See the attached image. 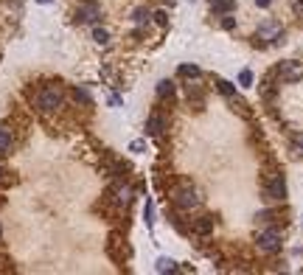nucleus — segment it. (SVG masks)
<instances>
[{
    "mask_svg": "<svg viewBox=\"0 0 303 275\" xmlns=\"http://www.w3.org/2000/svg\"><path fill=\"white\" fill-rule=\"evenodd\" d=\"M65 101V96H62V87H56V84H48L42 90L37 93V98H34V107L37 110H42V113H54L59 110Z\"/></svg>",
    "mask_w": 303,
    "mask_h": 275,
    "instance_id": "nucleus-1",
    "label": "nucleus"
},
{
    "mask_svg": "<svg viewBox=\"0 0 303 275\" xmlns=\"http://www.w3.org/2000/svg\"><path fill=\"white\" fill-rule=\"evenodd\" d=\"M275 76L281 81H286V84H295V81L303 79V62L298 59H286V62H281L278 68H275Z\"/></svg>",
    "mask_w": 303,
    "mask_h": 275,
    "instance_id": "nucleus-2",
    "label": "nucleus"
},
{
    "mask_svg": "<svg viewBox=\"0 0 303 275\" xmlns=\"http://www.w3.org/2000/svg\"><path fill=\"white\" fill-rule=\"evenodd\" d=\"M256 244H258V250H261V253H269V255H272V253H278L281 244H283V241H281V230L278 228H264L261 233H258Z\"/></svg>",
    "mask_w": 303,
    "mask_h": 275,
    "instance_id": "nucleus-3",
    "label": "nucleus"
},
{
    "mask_svg": "<svg viewBox=\"0 0 303 275\" xmlns=\"http://www.w3.org/2000/svg\"><path fill=\"white\" fill-rule=\"evenodd\" d=\"M171 199H174L177 211H194V208L200 205V194H197V188H191V185L177 188V191L171 194Z\"/></svg>",
    "mask_w": 303,
    "mask_h": 275,
    "instance_id": "nucleus-4",
    "label": "nucleus"
},
{
    "mask_svg": "<svg viewBox=\"0 0 303 275\" xmlns=\"http://www.w3.org/2000/svg\"><path fill=\"white\" fill-rule=\"evenodd\" d=\"M258 39H267L269 45H281V42L286 39V31L281 28V23H275V20H267V23L258 25Z\"/></svg>",
    "mask_w": 303,
    "mask_h": 275,
    "instance_id": "nucleus-5",
    "label": "nucleus"
},
{
    "mask_svg": "<svg viewBox=\"0 0 303 275\" xmlns=\"http://www.w3.org/2000/svg\"><path fill=\"white\" fill-rule=\"evenodd\" d=\"M264 196L283 202L286 199V183H283V174H269V180L264 183Z\"/></svg>",
    "mask_w": 303,
    "mask_h": 275,
    "instance_id": "nucleus-6",
    "label": "nucleus"
},
{
    "mask_svg": "<svg viewBox=\"0 0 303 275\" xmlns=\"http://www.w3.org/2000/svg\"><path fill=\"white\" fill-rule=\"evenodd\" d=\"M99 17H101V9L96 6V3H84V6L76 12V20H79V23H96Z\"/></svg>",
    "mask_w": 303,
    "mask_h": 275,
    "instance_id": "nucleus-7",
    "label": "nucleus"
},
{
    "mask_svg": "<svg viewBox=\"0 0 303 275\" xmlns=\"http://www.w3.org/2000/svg\"><path fill=\"white\" fill-rule=\"evenodd\" d=\"M191 233H197V236H211L213 233V216H200L191 222Z\"/></svg>",
    "mask_w": 303,
    "mask_h": 275,
    "instance_id": "nucleus-8",
    "label": "nucleus"
},
{
    "mask_svg": "<svg viewBox=\"0 0 303 275\" xmlns=\"http://www.w3.org/2000/svg\"><path fill=\"white\" fill-rule=\"evenodd\" d=\"M163 129H166V118L160 113H152L146 118V132L149 135H163Z\"/></svg>",
    "mask_w": 303,
    "mask_h": 275,
    "instance_id": "nucleus-9",
    "label": "nucleus"
},
{
    "mask_svg": "<svg viewBox=\"0 0 303 275\" xmlns=\"http://www.w3.org/2000/svg\"><path fill=\"white\" fill-rule=\"evenodd\" d=\"M211 9L216 17H222V14H230L236 9V3L233 0H211Z\"/></svg>",
    "mask_w": 303,
    "mask_h": 275,
    "instance_id": "nucleus-10",
    "label": "nucleus"
},
{
    "mask_svg": "<svg viewBox=\"0 0 303 275\" xmlns=\"http://www.w3.org/2000/svg\"><path fill=\"white\" fill-rule=\"evenodd\" d=\"M129 196H132V191H129V185H118L115 188V205H129Z\"/></svg>",
    "mask_w": 303,
    "mask_h": 275,
    "instance_id": "nucleus-11",
    "label": "nucleus"
},
{
    "mask_svg": "<svg viewBox=\"0 0 303 275\" xmlns=\"http://www.w3.org/2000/svg\"><path fill=\"white\" fill-rule=\"evenodd\" d=\"M157 96L163 98V101H168V98H174V84L168 79H163L160 84H157Z\"/></svg>",
    "mask_w": 303,
    "mask_h": 275,
    "instance_id": "nucleus-12",
    "label": "nucleus"
},
{
    "mask_svg": "<svg viewBox=\"0 0 303 275\" xmlns=\"http://www.w3.org/2000/svg\"><path fill=\"white\" fill-rule=\"evenodd\" d=\"M177 73L182 79H200V68H197V65H180Z\"/></svg>",
    "mask_w": 303,
    "mask_h": 275,
    "instance_id": "nucleus-13",
    "label": "nucleus"
},
{
    "mask_svg": "<svg viewBox=\"0 0 303 275\" xmlns=\"http://www.w3.org/2000/svg\"><path fill=\"white\" fill-rule=\"evenodd\" d=\"M11 146H14V140H11V135L6 132V129H0V155H9Z\"/></svg>",
    "mask_w": 303,
    "mask_h": 275,
    "instance_id": "nucleus-14",
    "label": "nucleus"
},
{
    "mask_svg": "<svg viewBox=\"0 0 303 275\" xmlns=\"http://www.w3.org/2000/svg\"><path fill=\"white\" fill-rule=\"evenodd\" d=\"M216 90L222 93V96H227V98H233L236 96V87L230 84V81H224V79H216Z\"/></svg>",
    "mask_w": 303,
    "mask_h": 275,
    "instance_id": "nucleus-15",
    "label": "nucleus"
},
{
    "mask_svg": "<svg viewBox=\"0 0 303 275\" xmlns=\"http://www.w3.org/2000/svg\"><path fill=\"white\" fill-rule=\"evenodd\" d=\"M292 152L303 157V132H292Z\"/></svg>",
    "mask_w": 303,
    "mask_h": 275,
    "instance_id": "nucleus-16",
    "label": "nucleus"
},
{
    "mask_svg": "<svg viewBox=\"0 0 303 275\" xmlns=\"http://www.w3.org/2000/svg\"><path fill=\"white\" fill-rule=\"evenodd\" d=\"M177 270V261L171 258H157V273H174Z\"/></svg>",
    "mask_w": 303,
    "mask_h": 275,
    "instance_id": "nucleus-17",
    "label": "nucleus"
},
{
    "mask_svg": "<svg viewBox=\"0 0 303 275\" xmlns=\"http://www.w3.org/2000/svg\"><path fill=\"white\" fill-rule=\"evenodd\" d=\"M275 219H278V214H275V211H261V214L256 216V222H258V225H272Z\"/></svg>",
    "mask_w": 303,
    "mask_h": 275,
    "instance_id": "nucleus-18",
    "label": "nucleus"
},
{
    "mask_svg": "<svg viewBox=\"0 0 303 275\" xmlns=\"http://www.w3.org/2000/svg\"><path fill=\"white\" fill-rule=\"evenodd\" d=\"M93 39H96L99 45H107V42H110V31H107V28H93Z\"/></svg>",
    "mask_w": 303,
    "mask_h": 275,
    "instance_id": "nucleus-19",
    "label": "nucleus"
},
{
    "mask_svg": "<svg viewBox=\"0 0 303 275\" xmlns=\"http://www.w3.org/2000/svg\"><path fill=\"white\" fill-rule=\"evenodd\" d=\"M73 98H76L79 104L90 107V96H87V90H81V87H73Z\"/></svg>",
    "mask_w": 303,
    "mask_h": 275,
    "instance_id": "nucleus-20",
    "label": "nucleus"
},
{
    "mask_svg": "<svg viewBox=\"0 0 303 275\" xmlns=\"http://www.w3.org/2000/svg\"><path fill=\"white\" fill-rule=\"evenodd\" d=\"M239 84H242V87H253V73H250V70H242V73H239Z\"/></svg>",
    "mask_w": 303,
    "mask_h": 275,
    "instance_id": "nucleus-21",
    "label": "nucleus"
},
{
    "mask_svg": "<svg viewBox=\"0 0 303 275\" xmlns=\"http://www.w3.org/2000/svg\"><path fill=\"white\" fill-rule=\"evenodd\" d=\"M152 17H155V23L160 25V28H166V25H168V14L166 12H155Z\"/></svg>",
    "mask_w": 303,
    "mask_h": 275,
    "instance_id": "nucleus-22",
    "label": "nucleus"
},
{
    "mask_svg": "<svg viewBox=\"0 0 303 275\" xmlns=\"http://www.w3.org/2000/svg\"><path fill=\"white\" fill-rule=\"evenodd\" d=\"M132 20L135 23H146V20H149V9H138V12L132 14Z\"/></svg>",
    "mask_w": 303,
    "mask_h": 275,
    "instance_id": "nucleus-23",
    "label": "nucleus"
},
{
    "mask_svg": "<svg viewBox=\"0 0 303 275\" xmlns=\"http://www.w3.org/2000/svg\"><path fill=\"white\" fill-rule=\"evenodd\" d=\"M222 28H224V31H233V28H236V20L230 17V14H222Z\"/></svg>",
    "mask_w": 303,
    "mask_h": 275,
    "instance_id": "nucleus-24",
    "label": "nucleus"
},
{
    "mask_svg": "<svg viewBox=\"0 0 303 275\" xmlns=\"http://www.w3.org/2000/svg\"><path fill=\"white\" fill-rule=\"evenodd\" d=\"M289 6H292V12L298 14V17H303V0H289Z\"/></svg>",
    "mask_w": 303,
    "mask_h": 275,
    "instance_id": "nucleus-25",
    "label": "nucleus"
},
{
    "mask_svg": "<svg viewBox=\"0 0 303 275\" xmlns=\"http://www.w3.org/2000/svg\"><path fill=\"white\" fill-rule=\"evenodd\" d=\"M152 216H155V211H152V202H146V225L152 228Z\"/></svg>",
    "mask_w": 303,
    "mask_h": 275,
    "instance_id": "nucleus-26",
    "label": "nucleus"
},
{
    "mask_svg": "<svg viewBox=\"0 0 303 275\" xmlns=\"http://www.w3.org/2000/svg\"><path fill=\"white\" fill-rule=\"evenodd\" d=\"M143 149H146L143 140H135V143H132V152H143Z\"/></svg>",
    "mask_w": 303,
    "mask_h": 275,
    "instance_id": "nucleus-27",
    "label": "nucleus"
},
{
    "mask_svg": "<svg viewBox=\"0 0 303 275\" xmlns=\"http://www.w3.org/2000/svg\"><path fill=\"white\" fill-rule=\"evenodd\" d=\"M269 3H272V0H256V6H258V9H267Z\"/></svg>",
    "mask_w": 303,
    "mask_h": 275,
    "instance_id": "nucleus-28",
    "label": "nucleus"
},
{
    "mask_svg": "<svg viewBox=\"0 0 303 275\" xmlns=\"http://www.w3.org/2000/svg\"><path fill=\"white\" fill-rule=\"evenodd\" d=\"M0 180H3V166H0Z\"/></svg>",
    "mask_w": 303,
    "mask_h": 275,
    "instance_id": "nucleus-29",
    "label": "nucleus"
},
{
    "mask_svg": "<svg viewBox=\"0 0 303 275\" xmlns=\"http://www.w3.org/2000/svg\"><path fill=\"white\" fill-rule=\"evenodd\" d=\"M40 3H51V0H40Z\"/></svg>",
    "mask_w": 303,
    "mask_h": 275,
    "instance_id": "nucleus-30",
    "label": "nucleus"
},
{
    "mask_svg": "<svg viewBox=\"0 0 303 275\" xmlns=\"http://www.w3.org/2000/svg\"><path fill=\"white\" fill-rule=\"evenodd\" d=\"M0 236H3V228H0Z\"/></svg>",
    "mask_w": 303,
    "mask_h": 275,
    "instance_id": "nucleus-31",
    "label": "nucleus"
}]
</instances>
